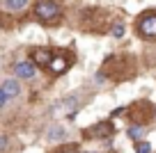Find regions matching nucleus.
I'll use <instances>...</instances> for the list:
<instances>
[{"instance_id": "f257e3e1", "label": "nucleus", "mask_w": 156, "mask_h": 153, "mask_svg": "<svg viewBox=\"0 0 156 153\" xmlns=\"http://www.w3.org/2000/svg\"><path fill=\"white\" fill-rule=\"evenodd\" d=\"M32 14L39 23L53 25V23H60V19H62V5L58 0H37L32 5Z\"/></svg>"}, {"instance_id": "f03ea898", "label": "nucleus", "mask_w": 156, "mask_h": 153, "mask_svg": "<svg viewBox=\"0 0 156 153\" xmlns=\"http://www.w3.org/2000/svg\"><path fill=\"white\" fill-rule=\"evenodd\" d=\"M83 105H85V100L80 98V94H76V91H73V94L60 98L58 103L51 107V112H53V114H69V117L73 119V117H76V112L80 110Z\"/></svg>"}, {"instance_id": "7ed1b4c3", "label": "nucleus", "mask_w": 156, "mask_h": 153, "mask_svg": "<svg viewBox=\"0 0 156 153\" xmlns=\"http://www.w3.org/2000/svg\"><path fill=\"white\" fill-rule=\"evenodd\" d=\"M136 30L142 39H156V9L154 12H145L138 19Z\"/></svg>"}, {"instance_id": "20e7f679", "label": "nucleus", "mask_w": 156, "mask_h": 153, "mask_svg": "<svg viewBox=\"0 0 156 153\" xmlns=\"http://www.w3.org/2000/svg\"><path fill=\"white\" fill-rule=\"evenodd\" d=\"M12 76L19 78V80H32L37 76V66H34L32 59H19L12 66Z\"/></svg>"}, {"instance_id": "39448f33", "label": "nucleus", "mask_w": 156, "mask_h": 153, "mask_svg": "<svg viewBox=\"0 0 156 153\" xmlns=\"http://www.w3.org/2000/svg\"><path fill=\"white\" fill-rule=\"evenodd\" d=\"M87 137L92 139H108L115 135V124L112 121H99V124H94L92 128H87Z\"/></svg>"}, {"instance_id": "423d86ee", "label": "nucleus", "mask_w": 156, "mask_h": 153, "mask_svg": "<svg viewBox=\"0 0 156 153\" xmlns=\"http://www.w3.org/2000/svg\"><path fill=\"white\" fill-rule=\"evenodd\" d=\"M0 89L5 91V96L9 100H14V98H19L23 91H21V82H19V78H5V80L0 82Z\"/></svg>"}, {"instance_id": "0eeeda50", "label": "nucleus", "mask_w": 156, "mask_h": 153, "mask_svg": "<svg viewBox=\"0 0 156 153\" xmlns=\"http://www.w3.org/2000/svg\"><path fill=\"white\" fill-rule=\"evenodd\" d=\"M30 55H32L34 66H39V69H46V66H48V62H51V57H53V53H51L48 48H34Z\"/></svg>"}, {"instance_id": "6e6552de", "label": "nucleus", "mask_w": 156, "mask_h": 153, "mask_svg": "<svg viewBox=\"0 0 156 153\" xmlns=\"http://www.w3.org/2000/svg\"><path fill=\"white\" fill-rule=\"evenodd\" d=\"M67 128H64V126H60V124H53L48 128V133H46V139H48V142H64V139H67Z\"/></svg>"}, {"instance_id": "1a4fd4ad", "label": "nucleus", "mask_w": 156, "mask_h": 153, "mask_svg": "<svg viewBox=\"0 0 156 153\" xmlns=\"http://www.w3.org/2000/svg\"><path fill=\"white\" fill-rule=\"evenodd\" d=\"M46 69H51L53 73H58V76H60V73H64V71L69 69V59H67V57H62V55H53Z\"/></svg>"}, {"instance_id": "9d476101", "label": "nucleus", "mask_w": 156, "mask_h": 153, "mask_svg": "<svg viewBox=\"0 0 156 153\" xmlns=\"http://www.w3.org/2000/svg\"><path fill=\"white\" fill-rule=\"evenodd\" d=\"M126 133H129V137H131L133 142H138V139H145V135H147V126H145V124H131Z\"/></svg>"}, {"instance_id": "9b49d317", "label": "nucleus", "mask_w": 156, "mask_h": 153, "mask_svg": "<svg viewBox=\"0 0 156 153\" xmlns=\"http://www.w3.org/2000/svg\"><path fill=\"white\" fill-rule=\"evenodd\" d=\"M30 0H2V9L7 12H23Z\"/></svg>"}, {"instance_id": "f8f14e48", "label": "nucleus", "mask_w": 156, "mask_h": 153, "mask_svg": "<svg viewBox=\"0 0 156 153\" xmlns=\"http://www.w3.org/2000/svg\"><path fill=\"white\" fill-rule=\"evenodd\" d=\"M136 153H151V144L147 139H138L136 142Z\"/></svg>"}, {"instance_id": "ddd939ff", "label": "nucleus", "mask_w": 156, "mask_h": 153, "mask_svg": "<svg viewBox=\"0 0 156 153\" xmlns=\"http://www.w3.org/2000/svg\"><path fill=\"white\" fill-rule=\"evenodd\" d=\"M110 32H112V37H115V39H119V37L124 34V25H122V23H115Z\"/></svg>"}, {"instance_id": "4468645a", "label": "nucleus", "mask_w": 156, "mask_h": 153, "mask_svg": "<svg viewBox=\"0 0 156 153\" xmlns=\"http://www.w3.org/2000/svg\"><path fill=\"white\" fill-rule=\"evenodd\" d=\"M7 146H9V137H7V135H0V151H5Z\"/></svg>"}, {"instance_id": "2eb2a0df", "label": "nucleus", "mask_w": 156, "mask_h": 153, "mask_svg": "<svg viewBox=\"0 0 156 153\" xmlns=\"http://www.w3.org/2000/svg\"><path fill=\"white\" fill-rule=\"evenodd\" d=\"M7 103H9V98H7V96H5V91L0 89V110H2V107H5Z\"/></svg>"}]
</instances>
